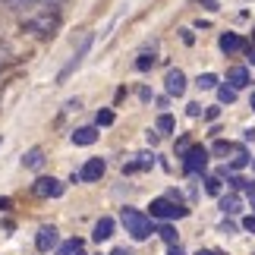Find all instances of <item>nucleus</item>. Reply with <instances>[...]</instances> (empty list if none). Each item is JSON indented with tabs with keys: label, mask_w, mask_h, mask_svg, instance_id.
Segmentation results:
<instances>
[{
	"label": "nucleus",
	"mask_w": 255,
	"mask_h": 255,
	"mask_svg": "<svg viewBox=\"0 0 255 255\" xmlns=\"http://www.w3.org/2000/svg\"><path fill=\"white\" fill-rule=\"evenodd\" d=\"M123 227L132 240H148L151 237V221L135 208H123Z\"/></svg>",
	"instance_id": "obj_1"
},
{
	"label": "nucleus",
	"mask_w": 255,
	"mask_h": 255,
	"mask_svg": "<svg viewBox=\"0 0 255 255\" xmlns=\"http://www.w3.org/2000/svg\"><path fill=\"white\" fill-rule=\"evenodd\" d=\"M189 208H183L180 202L173 199H154L151 202V218H164V221H176V218H186Z\"/></svg>",
	"instance_id": "obj_2"
},
{
	"label": "nucleus",
	"mask_w": 255,
	"mask_h": 255,
	"mask_svg": "<svg viewBox=\"0 0 255 255\" xmlns=\"http://www.w3.org/2000/svg\"><path fill=\"white\" fill-rule=\"evenodd\" d=\"M183 167H186V173H202L208 167V148H202V145L186 148L183 151Z\"/></svg>",
	"instance_id": "obj_3"
},
{
	"label": "nucleus",
	"mask_w": 255,
	"mask_h": 255,
	"mask_svg": "<svg viewBox=\"0 0 255 255\" xmlns=\"http://www.w3.org/2000/svg\"><path fill=\"white\" fill-rule=\"evenodd\" d=\"M104 170H107L104 158H92V161H85V164H82V170H79V173H73V180L95 183V180H101V176H104Z\"/></svg>",
	"instance_id": "obj_4"
},
{
	"label": "nucleus",
	"mask_w": 255,
	"mask_h": 255,
	"mask_svg": "<svg viewBox=\"0 0 255 255\" xmlns=\"http://www.w3.org/2000/svg\"><path fill=\"white\" fill-rule=\"evenodd\" d=\"M88 47H92V35H85V38H82L79 51H76V54H73V60H70V63H66L63 70H60V76H57V82H66V79H70V76H73V70H76V66L82 63V57L88 54Z\"/></svg>",
	"instance_id": "obj_5"
},
{
	"label": "nucleus",
	"mask_w": 255,
	"mask_h": 255,
	"mask_svg": "<svg viewBox=\"0 0 255 255\" xmlns=\"http://www.w3.org/2000/svg\"><path fill=\"white\" fill-rule=\"evenodd\" d=\"M60 192H63V183L54 180V176H41V180H35V195H41V199H57Z\"/></svg>",
	"instance_id": "obj_6"
},
{
	"label": "nucleus",
	"mask_w": 255,
	"mask_h": 255,
	"mask_svg": "<svg viewBox=\"0 0 255 255\" xmlns=\"http://www.w3.org/2000/svg\"><path fill=\"white\" fill-rule=\"evenodd\" d=\"M35 246H38V252H51L57 246V227H41V230H38Z\"/></svg>",
	"instance_id": "obj_7"
},
{
	"label": "nucleus",
	"mask_w": 255,
	"mask_h": 255,
	"mask_svg": "<svg viewBox=\"0 0 255 255\" xmlns=\"http://www.w3.org/2000/svg\"><path fill=\"white\" fill-rule=\"evenodd\" d=\"M164 85H167V95H176V98H180V95L186 92V76H183V70H170L167 79H164Z\"/></svg>",
	"instance_id": "obj_8"
},
{
	"label": "nucleus",
	"mask_w": 255,
	"mask_h": 255,
	"mask_svg": "<svg viewBox=\"0 0 255 255\" xmlns=\"http://www.w3.org/2000/svg\"><path fill=\"white\" fill-rule=\"evenodd\" d=\"M221 211H224V214H240V211H243V199H240L237 192L221 195Z\"/></svg>",
	"instance_id": "obj_9"
},
{
	"label": "nucleus",
	"mask_w": 255,
	"mask_h": 255,
	"mask_svg": "<svg viewBox=\"0 0 255 255\" xmlns=\"http://www.w3.org/2000/svg\"><path fill=\"white\" fill-rule=\"evenodd\" d=\"M227 82H230V88H246L249 85V70L246 66H233L227 73Z\"/></svg>",
	"instance_id": "obj_10"
},
{
	"label": "nucleus",
	"mask_w": 255,
	"mask_h": 255,
	"mask_svg": "<svg viewBox=\"0 0 255 255\" xmlns=\"http://www.w3.org/2000/svg\"><path fill=\"white\" fill-rule=\"evenodd\" d=\"M92 237H95V243L111 240V237H114V221H111V218H101V221L95 224V233H92Z\"/></svg>",
	"instance_id": "obj_11"
},
{
	"label": "nucleus",
	"mask_w": 255,
	"mask_h": 255,
	"mask_svg": "<svg viewBox=\"0 0 255 255\" xmlns=\"http://www.w3.org/2000/svg\"><path fill=\"white\" fill-rule=\"evenodd\" d=\"M73 142L76 145H95L98 142V129H95V126H82V129L73 132Z\"/></svg>",
	"instance_id": "obj_12"
},
{
	"label": "nucleus",
	"mask_w": 255,
	"mask_h": 255,
	"mask_svg": "<svg viewBox=\"0 0 255 255\" xmlns=\"http://www.w3.org/2000/svg\"><path fill=\"white\" fill-rule=\"evenodd\" d=\"M54 25H57L54 16H41V19H32V22H28V28H32V32H38V35H51Z\"/></svg>",
	"instance_id": "obj_13"
},
{
	"label": "nucleus",
	"mask_w": 255,
	"mask_h": 255,
	"mask_svg": "<svg viewBox=\"0 0 255 255\" xmlns=\"http://www.w3.org/2000/svg\"><path fill=\"white\" fill-rule=\"evenodd\" d=\"M230 154H233V158H230V170H243L249 164V151L243 148V145H233Z\"/></svg>",
	"instance_id": "obj_14"
},
{
	"label": "nucleus",
	"mask_w": 255,
	"mask_h": 255,
	"mask_svg": "<svg viewBox=\"0 0 255 255\" xmlns=\"http://www.w3.org/2000/svg\"><path fill=\"white\" fill-rule=\"evenodd\" d=\"M243 47V38L237 32H227V35H221V51L224 54H233V51H240Z\"/></svg>",
	"instance_id": "obj_15"
},
{
	"label": "nucleus",
	"mask_w": 255,
	"mask_h": 255,
	"mask_svg": "<svg viewBox=\"0 0 255 255\" xmlns=\"http://www.w3.org/2000/svg\"><path fill=\"white\" fill-rule=\"evenodd\" d=\"M22 164H25L28 170H38V167L44 164V148H28L25 158H22Z\"/></svg>",
	"instance_id": "obj_16"
},
{
	"label": "nucleus",
	"mask_w": 255,
	"mask_h": 255,
	"mask_svg": "<svg viewBox=\"0 0 255 255\" xmlns=\"http://www.w3.org/2000/svg\"><path fill=\"white\" fill-rule=\"evenodd\" d=\"M57 255H85V243L82 240H66L60 249H57Z\"/></svg>",
	"instance_id": "obj_17"
},
{
	"label": "nucleus",
	"mask_w": 255,
	"mask_h": 255,
	"mask_svg": "<svg viewBox=\"0 0 255 255\" xmlns=\"http://www.w3.org/2000/svg\"><path fill=\"white\" fill-rule=\"evenodd\" d=\"M195 85H199L202 92H208V88H218V76H214V73H202L199 79H195Z\"/></svg>",
	"instance_id": "obj_18"
},
{
	"label": "nucleus",
	"mask_w": 255,
	"mask_h": 255,
	"mask_svg": "<svg viewBox=\"0 0 255 255\" xmlns=\"http://www.w3.org/2000/svg\"><path fill=\"white\" fill-rule=\"evenodd\" d=\"M218 98H221V104H233V101H237V88H230V85H218Z\"/></svg>",
	"instance_id": "obj_19"
},
{
	"label": "nucleus",
	"mask_w": 255,
	"mask_h": 255,
	"mask_svg": "<svg viewBox=\"0 0 255 255\" xmlns=\"http://www.w3.org/2000/svg\"><path fill=\"white\" fill-rule=\"evenodd\" d=\"M158 237H161L164 243H167V246H176V243H180V240H176V230L170 227V224H164V227L158 230Z\"/></svg>",
	"instance_id": "obj_20"
},
{
	"label": "nucleus",
	"mask_w": 255,
	"mask_h": 255,
	"mask_svg": "<svg viewBox=\"0 0 255 255\" xmlns=\"http://www.w3.org/2000/svg\"><path fill=\"white\" fill-rule=\"evenodd\" d=\"M158 132H173V117L170 114H161L158 117Z\"/></svg>",
	"instance_id": "obj_21"
},
{
	"label": "nucleus",
	"mask_w": 255,
	"mask_h": 255,
	"mask_svg": "<svg viewBox=\"0 0 255 255\" xmlns=\"http://www.w3.org/2000/svg\"><path fill=\"white\" fill-rule=\"evenodd\" d=\"M205 189L211 195H221V176H208V180H205Z\"/></svg>",
	"instance_id": "obj_22"
},
{
	"label": "nucleus",
	"mask_w": 255,
	"mask_h": 255,
	"mask_svg": "<svg viewBox=\"0 0 255 255\" xmlns=\"http://www.w3.org/2000/svg\"><path fill=\"white\" fill-rule=\"evenodd\" d=\"M114 123V114L111 111H98V126H111Z\"/></svg>",
	"instance_id": "obj_23"
},
{
	"label": "nucleus",
	"mask_w": 255,
	"mask_h": 255,
	"mask_svg": "<svg viewBox=\"0 0 255 255\" xmlns=\"http://www.w3.org/2000/svg\"><path fill=\"white\" fill-rule=\"evenodd\" d=\"M151 63H154V57H148V54H145V57H139V60H135V66H139V70H148Z\"/></svg>",
	"instance_id": "obj_24"
},
{
	"label": "nucleus",
	"mask_w": 255,
	"mask_h": 255,
	"mask_svg": "<svg viewBox=\"0 0 255 255\" xmlns=\"http://www.w3.org/2000/svg\"><path fill=\"white\" fill-rule=\"evenodd\" d=\"M6 6H32V3H38V0H3Z\"/></svg>",
	"instance_id": "obj_25"
},
{
	"label": "nucleus",
	"mask_w": 255,
	"mask_h": 255,
	"mask_svg": "<svg viewBox=\"0 0 255 255\" xmlns=\"http://www.w3.org/2000/svg\"><path fill=\"white\" fill-rule=\"evenodd\" d=\"M243 227H246L249 233H255V218H252V214H249V218H246V221H243Z\"/></svg>",
	"instance_id": "obj_26"
},
{
	"label": "nucleus",
	"mask_w": 255,
	"mask_h": 255,
	"mask_svg": "<svg viewBox=\"0 0 255 255\" xmlns=\"http://www.w3.org/2000/svg\"><path fill=\"white\" fill-rule=\"evenodd\" d=\"M202 114V104H189V117H199Z\"/></svg>",
	"instance_id": "obj_27"
},
{
	"label": "nucleus",
	"mask_w": 255,
	"mask_h": 255,
	"mask_svg": "<svg viewBox=\"0 0 255 255\" xmlns=\"http://www.w3.org/2000/svg\"><path fill=\"white\" fill-rule=\"evenodd\" d=\"M167 255H183V249H180V243H176V246H170V249H167Z\"/></svg>",
	"instance_id": "obj_28"
},
{
	"label": "nucleus",
	"mask_w": 255,
	"mask_h": 255,
	"mask_svg": "<svg viewBox=\"0 0 255 255\" xmlns=\"http://www.w3.org/2000/svg\"><path fill=\"white\" fill-rule=\"evenodd\" d=\"M195 255H218V252H211V249H199Z\"/></svg>",
	"instance_id": "obj_29"
},
{
	"label": "nucleus",
	"mask_w": 255,
	"mask_h": 255,
	"mask_svg": "<svg viewBox=\"0 0 255 255\" xmlns=\"http://www.w3.org/2000/svg\"><path fill=\"white\" fill-rule=\"evenodd\" d=\"M114 255H129V252H126V249H117V252H114Z\"/></svg>",
	"instance_id": "obj_30"
},
{
	"label": "nucleus",
	"mask_w": 255,
	"mask_h": 255,
	"mask_svg": "<svg viewBox=\"0 0 255 255\" xmlns=\"http://www.w3.org/2000/svg\"><path fill=\"white\" fill-rule=\"evenodd\" d=\"M252 111H255V95H252Z\"/></svg>",
	"instance_id": "obj_31"
}]
</instances>
